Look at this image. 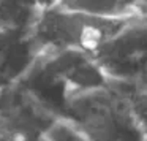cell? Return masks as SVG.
Masks as SVG:
<instances>
[{"instance_id":"6da1fadb","label":"cell","mask_w":147,"mask_h":141,"mask_svg":"<svg viewBox=\"0 0 147 141\" xmlns=\"http://www.w3.org/2000/svg\"><path fill=\"white\" fill-rule=\"evenodd\" d=\"M139 18V16H138ZM136 18H103L68 7L67 2H41L32 37L41 52L71 51L95 57Z\"/></svg>"},{"instance_id":"7a4b0ae2","label":"cell","mask_w":147,"mask_h":141,"mask_svg":"<svg viewBox=\"0 0 147 141\" xmlns=\"http://www.w3.org/2000/svg\"><path fill=\"white\" fill-rule=\"evenodd\" d=\"M109 84L96 62L81 52H41L19 83L35 100L59 119L76 97Z\"/></svg>"},{"instance_id":"3957f363","label":"cell","mask_w":147,"mask_h":141,"mask_svg":"<svg viewBox=\"0 0 147 141\" xmlns=\"http://www.w3.org/2000/svg\"><path fill=\"white\" fill-rule=\"evenodd\" d=\"M60 121L73 127L86 141L147 140L122 87L115 83L71 100L62 111Z\"/></svg>"},{"instance_id":"277c9868","label":"cell","mask_w":147,"mask_h":141,"mask_svg":"<svg viewBox=\"0 0 147 141\" xmlns=\"http://www.w3.org/2000/svg\"><path fill=\"white\" fill-rule=\"evenodd\" d=\"M59 121L19 84L0 92V141H51Z\"/></svg>"},{"instance_id":"5b68a950","label":"cell","mask_w":147,"mask_h":141,"mask_svg":"<svg viewBox=\"0 0 147 141\" xmlns=\"http://www.w3.org/2000/svg\"><path fill=\"white\" fill-rule=\"evenodd\" d=\"M109 83L130 84L147 75V13L133 19L92 57Z\"/></svg>"},{"instance_id":"8992f818","label":"cell","mask_w":147,"mask_h":141,"mask_svg":"<svg viewBox=\"0 0 147 141\" xmlns=\"http://www.w3.org/2000/svg\"><path fill=\"white\" fill-rule=\"evenodd\" d=\"M40 51L32 29L0 30V92L14 87L27 76Z\"/></svg>"},{"instance_id":"52a82bcc","label":"cell","mask_w":147,"mask_h":141,"mask_svg":"<svg viewBox=\"0 0 147 141\" xmlns=\"http://www.w3.org/2000/svg\"><path fill=\"white\" fill-rule=\"evenodd\" d=\"M41 2H0V30L32 29Z\"/></svg>"},{"instance_id":"ba28073f","label":"cell","mask_w":147,"mask_h":141,"mask_svg":"<svg viewBox=\"0 0 147 141\" xmlns=\"http://www.w3.org/2000/svg\"><path fill=\"white\" fill-rule=\"evenodd\" d=\"M117 84V83H115ZM128 100L134 119L147 135V75L130 84H119Z\"/></svg>"},{"instance_id":"9c48e42d","label":"cell","mask_w":147,"mask_h":141,"mask_svg":"<svg viewBox=\"0 0 147 141\" xmlns=\"http://www.w3.org/2000/svg\"><path fill=\"white\" fill-rule=\"evenodd\" d=\"M51 141H86L65 121H59L51 132Z\"/></svg>"},{"instance_id":"30bf717a","label":"cell","mask_w":147,"mask_h":141,"mask_svg":"<svg viewBox=\"0 0 147 141\" xmlns=\"http://www.w3.org/2000/svg\"><path fill=\"white\" fill-rule=\"evenodd\" d=\"M146 141H147V140H146Z\"/></svg>"}]
</instances>
